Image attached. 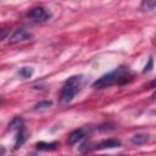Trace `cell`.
Segmentation results:
<instances>
[{"label":"cell","instance_id":"1","mask_svg":"<svg viewBox=\"0 0 156 156\" xmlns=\"http://www.w3.org/2000/svg\"><path fill=\"white\" fill-rule=\"evenodd\" d=\"M134 79V74L127 66H118L113 71L98 78L91 87L94 89H106L112 85H124Z\"/></svg>","mask_w":156,"mask_h":156},{"label":"cell","instance_id":"2","mask_svg":"<svg viewBox=\"0 0 156 156\" xmlns=\"http://www.w3.org/2000/svg\"><path fill=\"white\" fill-rule=\"evenodd\" d=\"M82 82H83V77L82 76H72L69 77L60 93V102L61 104H68L73 100V98L78 94V91L80 90L82 87Z\"/></svg>","mask_w":156,"mask_h":156},{"label":"cell","instance_id":"3","mask_svg":"<svg viewBox=\"0 0 156 156\" xmlns=\"http://www.w3.org/2000/svg\"><path fill=\"white\" fill-rule=\"evenodd\" d=\"M10 129H16V136H15V150L20 149L27 140V130L23 123V118L21 116H17L12 118V121L9 123Z\"/></svg>","mask_w":156,"mask_h":156},{"label":"cell","instance_id":"4","mask_svg":"<svg viewBox=\"0 0 156 156\" xmlns=\"http://www.w3.org/2000/svg\"><path fill=\"white\" fill-rule=\"evenodd\" d=\"M50 17H51V13L46 9H44L43 6L33 7L27 13V18L30 22H33V23H43V22H46L48 20H50Z\"/></svg>","mask_w":156,"mask_h":156},{"label":"cell","instance_id":"5","mask_svg":"<svg viewBox=\"0 0 156 156\" xmlns=\"http://www.w3.org/2000/svg\"><path fill=\"white\" fill-rule=\"evenodd\" d=\"M121 146V141L118 139H106L100 141L99 144H83L80 146V151H91V150H104V149H113Z\"/></svg>","mask_w":156,"mask_h":156},{"label":"cell","instance_id":"6","mask_svg":"<svg viewBox=\"0 0 156 156\" xmlns=\"http://www.w3.org/2000/svg\"><path fill=\"white\" fill-rule=\"evenodd\" d=\"M33 38L32 33H29L28 30H26L24 28H17L16 30H13L10 37H9V43L10 44H17V43H23L27 40H30Z\"/></svg>","mask_w":156,"mask_h":156},{"label":"cell","instance_id":"7","mask_svg":"<svg viewBox=\"0 0 156 156\" xmlns=\"http://www.w3.org/2000/svg\"><path fill=\"white\" fill-rule=\"evenodd\" d=\"M84 138H85V130L83 128H79V129H76L72 133H69V135L67 138V143L69 145H74L76 143H78L79 140H82Z\"/></svg>","mask_w":156,"mask_h":156},{"label":"cell","instance_id":"8","mask_svg":"<svg viewBox=\"0 0 156 156\" xmlns=\"http://www.w3.org/2000/svg\"><path fill=\"white\" fill-rule=\"evenodd\" d=\"M58 146V143L57 141H51V143H46V141H39L35 144V147L38 150H41V151H54L56 150Z\"/></svg>","mask_w":156,"mask_h":156},{"label":"cell","instance_id":"9","mask_svg":"<svg viewBox=\"0 0 156 156\" xmlns=\"http://www.w3.org/2000/svg\"><path fill=\"white\" fill-rule=\"evenodd\" d=\"M149 139H150L149 134H135L134 136H132L130 143L134 145H143V144H146Z\"/></svg>","mask_w":156,"mask_h":156},{"label":"cell","instance_id":"10","mask_svg":"<svg viewBox=\"0 0 156 156\" xmlns=\"http://www.w3.org/2000/svg\"><path fill=\"white\" fill-rule=\"evenodd\" d=\"M33 72H34V71H33L32 67H21V68L18 69L17 74H18L21 78H23V79H28V78L32 77Z\"/></svg>","mask_w":156,"mask_h":156},{"label":"cell","instance_id":"11","mask_svg":"<svg viewBox=\"0 0 156 156\" xmlns=\"http://www.w3.org/2000/svg\"><path fill=\"white\" fill-rule=\"evenodd\" d=\"M51 106H52V101H50V100H43V101H39L38 104H35L34 108L35 110H46V108H49Z\"/></svg>","mask_w":156,"mask_h":156},{"label":"cell","instance_id":"12","mask_svg":"<svg viewBox=\"0 0 156 156\" xmlns=\"http://www.w3.org/2000/svg\"><path fill=\"white\" fill-rule=\"evenodd\" d=\"M156 6V1H143L140 4V9L143 11H150Z\"/></svg>","mask_w":156,"mask_h":156},{"label":"cell","instance_id":"13","mask_svg":"<svg viewBox=\"0 0 156 156\" xmlns=\"http://www.w3.org/2000/svg\"><path fill=\"white\" fill-rule=\"evenodd\" d=\"M152 67H154V58L150 56L149 57V61H147V63L145 65V67H144V73H147V72H150L151 69H152Z\"/></svg>","mask_w":156,"mask_h":156},{"label":"cell","instance_id":"14","mask_svg":"<svg viewBox=\"0 0 156 156\" xmlns=\"http://www.w3.org/2000/svg\"><path fill=\"white\" fill-rule=\"evenodd\" d=\"M149 85H150L151 88H156V79H154V80H151V82L149 83Z\"/></svg>","mask_w":156,"mask_h":156},{"label":"cell","instance_id":"15","mask_svg":"<svg viewBox=\"0 0 156 156\" xmlns=\"http://www.w3.org/2000/svg\"><path fill=\"white\" fill-rule=\"evenodd\" d=\"M151 98H152V100H156V91L152 94V96H151Z\"/></svg>","mask_w":156,"mask_h":156},{"label":"cell","instance_id":"16","mask_svg":"<svg viewBox=\"0 0 156 156\" xmlns=\"http://www.w3.org/2000/svg\"><path fill=\"white\" fill-rule=\"evenodd\" d=\"M27 156H35V155H34V154H28Z\"/></svg>","mask_w":156,"mask_h":156}]
</instances>
